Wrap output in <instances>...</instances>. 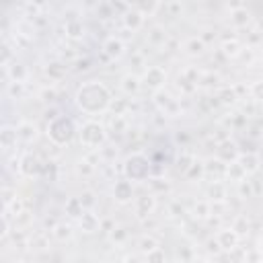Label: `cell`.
I'll use <instances>...</instances> for the list:
<instances>
[{"label": "cell", "mask_w": 263, "mask_h": 263, "mask_svg": "<svg viewBox=\"0 0 263 263\" xmlns=\"http://www.w3.org/2000/svg\"><path fill=\"white\" fill-rule=\"evenodd\" d=\"M111 97H109V91L105 89L101 82H87L85 87H80L76 93V103L80 109H85L87 113H97L107 109Z\"/></svg>", "instance_id": "obj_1"}, {"label": "cell", "mask_w": 263, "mask_h": 263, "mask_svg": "<svg viewBox=\"0 0 263 263\" xmlns=\"http://www.w3.org/2000/svg\"><path fill=\"white\" fill-rule=\"evenodd\" d=\"M48 134L56 144H66L72 136H74V121L68 118H58L49 123Z\"/></svg>", "instance_id": "obj_2"}, {"label": "cell", "mask_w": 263, "mask_h": 263, "mask_svg": "<svg viewBox=\"0 0 263 263\" xmlns=\"http://www.w3.org/2000/svg\"><path fill=\"white\" fill-rule=\"evenodd\" d=\"M148 171H150V165L140 154L130 156L128 163H125V173H128V177H132V179H144L146 175H148Z\"/></svg>", "instance_id": "obj_3"}, {"label": "cell", "mask_w": 263, "mask_h": 263, "mask_svg": "<svg viewBox=\"0 0 263 263\" xmlns=\"http://www.w3.org/2000/svg\"><path fill=\"white\" fill-rule=\"evenodd\" d=\"M80 140L85 142L87 146H99V144H103V140H105L103 125L95 123V121H89L85 128H82V132H80Z\"/></svg>", "instance_id": "obj_4"}, {"label": "cell", "mask_w": 263, "mask_h": 263, "mask_svg": "<svg viewBox=\"0 0 263 263\" xmlns=\"http://www.w3.org/2000/svg\"><path fill=\"white\" fill-rule=\"evenodd\" d=\"M167 74L161 70V68H148L146 70V74H144V85L146 87H150V89H161L163 87V82H165Z\"/></svg>", "instance_id": "obj_5"}, {"label": "cell", "mask_w": 263, "mask_h": 263, "mask_svg": "<svg viewBox=\"0 0 263 263\" xmlns=\"http://www.w3.org/2000/svg\"><path fill=\"white\" fill-rule=\"evenodd\" d=\"M142 23H144V15L130 4V10L128 13H123V25L128 29H132V31H138L142 27Z\"/></svg>", "instance_id": "obj_6"}, {"label": "cell", "mask_w": 263, "mask_h": 263, "mask_svg": "<svg viewBox=\"0 0 263 263\" xmlns=\"http://www.w3.org/2000/svg\"><path fill=\"white\" fill-rule=\"evenodd\" d=\"M21 173H25L27 177H33V175H37L39 173V169H41V165H39V161L35 159V156H25L23 161H21Z\"/></svg>", "instance_id": "obj_7"}, {"label": "cell", "mask_w": 263, "mask_h": 263, "mask_svg": "<svg viewBox=\"0 0 263 263\" xmlns=\"http://www.w3.org/2000/svg\"><path fill=\"white\" fill-rule=\"evenodd\" d=\"M105 54H107L109 58H120L123 54V44H121V39H115V37H109L107 41H105Z\"/></svg>", "instance_id": "obj_8"}, {"label": "cell", "mask_w": 263, "mask_h": 263, "mask_svg": "<svg viewBox=\"0 0 263 263\" xmlns=\"http://www.w3.org/2000/svg\"><path fill=\"white\" fill-rule=\"evenodd\" d=\"M113 195H115V199H118V202H121V204L130 202V199H132V185H130L128 181H120L118 185H115V189H113Z\"/></svg>", "instance_id": "obj_9"}, {"label": "cell", "mask_w": 263, "mask_h": 263, "mask_svg": "<svg viewBox=\"0 0 263 263\" xmlns=\"http://www.w3.org/2000/svg\"><path fill=\"white\" fill-rule=\"evenodd\" d=\"M237 243H239V237H237V233H233V230H222V233L218 235V245L222 249H226V251L235 249Z\"/></svg>", "instance_id": "obj_10"}, {"label": "cell", "mask_w": 263, "mask_h": 263, "mask_svg": "<svg viewBox=\"0 0 263 263\" xmlns=\"http://www.w3.org/2000/svg\"><path fill=\"white\" fill-rule=\"evenodd\" d=\"M80 226H82V230H85V233H95V230H97V226H99V218L95 216V214H91V212L82 214V216H80Z\"/></svg>", "instance_id": "obj_11"}, {"label": "cell", "mask_w": 263, "mask_h": 263, "mask_svg": "<svg viewBox=\"0 0 263 263\" xmlns=\"http://www.w3.org/2000/svg\"><path fill=\"white\" fill-rule=\"evenodd\" d=\"M187 48V54H191V56H197V54H204V49H206V44L199 37H191L185 44Z\"/></svg>", "instance_id": "obj_12"}, {"label": "cell", "mask_w": 263, "mask_h": 263, "mask_svg": "<svg viewBox=\"0 0 263 263\" xmlns=\"http://www.w3.org/2000/svg\"><path fill=\"white\" fill-rule=\"evenodd\" d=\"M35 132H37V128H35L33 123H21V125H19V130H17V134H19L23 140L35 138Z\"/></svg>", "instance_id": "obj_13"}, {"label": "cell", "mask_w": 263, "mask_h": 263, "mask_svg": "<svg viewBox=\"0 0 263 263\" xmlns=\"http://www.w3.org/2000/svg\"><path fill=\"white\" fill-rule=\"evenodd\" d=\"M82 31H85V29H82V23H80V21H70V23L66 25V33H68V37H80L82 35Z\"/></svg>", "instance_id": "obj_14"}, {"label": "cell", "mask_w": 263, "mask_h": 263, "mask_svg": "<svg viewBox=\"0 0 263 263\" xmlns=\"http://www.w3.org/2000/svg\"><path fill=\"white\" fill-rule=\"evenodd\" d=\"M233 21L237 25H243V23H247L249 21V13H247V8H243V6H235V10H233Z\"/></svg>", "instance_id": "obj_15"}, {"label": "cell", "mask_w": 263, "mask_h": 263, "mask_svg": "<svg viewBox=\"0 0 263 263\" xmlns=\"http://www.w3.org/2000/svg\"><path fill=\"white\" fill-rule=\"evenodd\" d=\"M17 132H13L10 128H4L2 130V146H4V150H8L10 146H13V142H17Z\"/></svg>", "instance_id": "obj_16"}, {"label": "cell", "mask_w": 263, "mask_h": 263, "mask_svg": "<svg viewBox=\"0 0 263 263\" xmlns=\"http://www.w3.org/2000/svg\"><path fill=\"white\" fill-rule=\"evenodd\" d=\"M140 204H142V208H138V216H146V214H150V212H152L154 199H152V197H142V199H140Z\"/></svg>", "instance_id": "obj_17"}, {"label": "cell", "mask_w": 263, "mask_h": 263, "mask_svg": "<svg viewBox=\"0 0 263 263\" xmlns=\"http://www.w3.org/2000/svg\"><path fill=\"white\" fill-rule=\"evenodd\" d=\"M140 249L144 251L146 255H148V253H152V251L156 249V240H154L152 237H144V239L140 240Z\"/></svg>", "instance_id": "obj_18"}, {"label": "cell", "mask_w": 263, "mask_h": 263, "mask_svg": "<svg viewBox=\"0 0 263 263\" xmlns=\"http://www.w3.org/2000/svg\"><path fill=\"white\" fill-rule=\"evenodd\" d=\"M222 49H224V54H228V56H237L239 51H240V46L233 39V41H224V44H222Z\"/></svg>", "instance_id": "obj_19"}, {"label": "cell", "mask_w": 263, "mask_h": 263, "mask_svg": "<svg viewBox=\"0 0 263 263\" xmlns=\"http://www.w3.org/2000/svg\"><path fill=\"white\" fill-rule=\"evenodd\" d=\"M68 212L70 216H82V204H80V199H70L68 202Z\"/></svg>", "instance_id": "obj_20"}, {"label": "cell", "mask_w": 263, "mask_h": 263, "mask_svg": "<svg viewBox=\"0 0 263 263\" xmlns=\"http://www.w3.org/2000/svg\"><path fill=\"white\" fill-rule=\"evenodd\" d=\"M123 89L128 93H136L138 91V78L136 76H125L123 78Z\"/></svg>", "instance_id": "obj_21"}, {"label": "cell", "mask_w": 263, "mask_h": 263, "mask_svg": "<svg viewBox=\"0 0 263 263\" xmlns=\"http://www.w3.org/2000/svg\"><path fill=\"white\" fill-rule=\"evenodd\" d=\"M148 263H165V253L161 249H154L152 253H148Z\"/></svg>", "instance_id": "obj_22"}, {"label": "cell", "mask_w": 263, "mask_h": 263, "mask_svg": "<svg viewBox=\"0 0 263 263\" xmlns=\"http://www.w3.org/2000/svg\"><path fill=\"white\" fill-rule=\"evenodd\" d=\"M10 76H13V82H21V80H23V76H25V70L15 64L13 68H10Z\"/></svg>", "instance_id": "obj_23"}, {"label": "cell", "mask_w": 263, "mask_h": 263, "mask_svg": "<svg viewBox=\"0 0 263 263\" xmlns=\"http://www.w3.org/2000/svg\"><path fill=\"white\" fill-rule=\"evenodd\" d=\"M54 235L58 237V239H68L70 237V226H64V224H58L56 226V230H54Z\"/></svg>", "instance_id": "obj_24"}, {"label": "cell", "mask_w": 263, "mask_h": 263, "mask_svg": "<svg viewBox=\"0 0 263 263\" xmlns=\"http://www.w3.org/2000/svg\"><path fill=\"white\" fill-rule=\"evenodd\" d=\"M253 95L257 99H263V80H259V82L253 85Z\"/></svg>", "instance_id": "obj_25"}, {"label": "cell", "mask_w": 263, "mask_h": 263, "mask_svg": "<svg viewBox=\"0 0 263 263\" xmlns=\"http://www.w3.org/2000/svg\"><path fill=\"white\" fill-rule=\"evenodd\" d=\"M125 263H140V259L136 255H130V257H125Z\"/></svg>", "instance_id": "obj_26"}]
</instances>
